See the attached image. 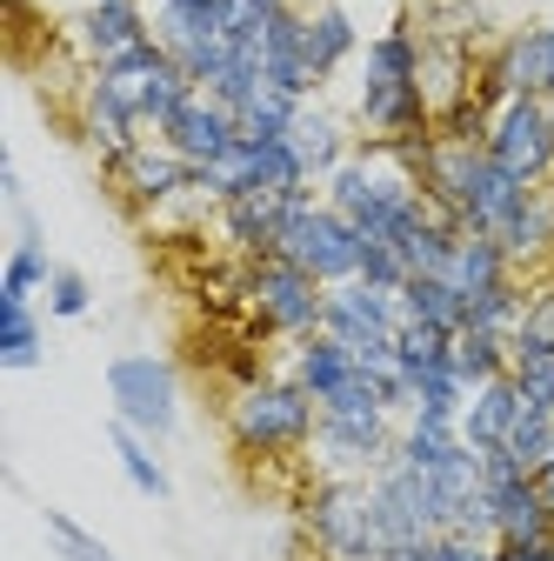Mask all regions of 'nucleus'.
<instances>
[{
    "label": "nucleus",
    "instance_id": "nucleus-1",
    "mask_svg": "<svg viewBox=\"0 0 554 561\" xmlns=\"http://www.w3.org/2000/svg\"><path fill=\"white\" fill-rule=\"evenodd\" d=\"M348 114H355L361 140H394L414 127H435V94H428V67H422V21L407 8L368 34V47L355 60Z\"/></svg>",
    "mask_w": 554,
    "mask_h": 561
},
{
    "label": "nucleus",
    "instance_id": "nucleus-2",
    "mask_svg": "<svg viewBox=\"0 0 554 561\" xmlns=\"http://www.w3.org/2000/svg\"><path fill=\"white\" fill-rule=\"evenodd\" d=\"M314 421H321V401L288 368H267L228 394L221 435H228L234 461H247V468H295L314 448Z\"/></svg>",
    "mask_w": 554,
    "mask_h": 561
},
{
    "label": "nucleus",
    "instance_id": "nucleus-3",
    "mask_svg": "<svg viewBox=\"0 0 554 561\" xmlns=\"http://www.w3.org/2000/svg\"><path fill=\"white\" fill-rule=\"evenodd\" d=\"M321 201H327V207H341V215H348L368 241H381V248H401L414 228L435 215L428 187L414 181L407 168H394L381 140H361V148H355L348 161H341V168L321 181Z\"/></svg>",
    "mask_w": 554,
    "mask_h": 561
},
{
    "label": "nucleus",
    "instance_id": "nucleus-4",
    "mask_svg": "<svg viewBox=\"0 0 554 561\" xmlns=\"http://www.w3.org/2000/svg\"><path fill=\"white\" fill-rule=\"evenodd\" d=\"M422 187H428V201L441 207L461 234H488V241H501V228L521 215V201L534 194L488 148H448V140H441V154H435V168H428Z\"/></svg>",
    "mask_w": 554,
    "mask_h": 561
},
{
    "label": "nucleus",
    "instance_id": "nucleus-5",
    "mask_svg": "<svg viewBox=\"0 0 554 561\" xmlns=\"http://www.w3.org/2000/svg\"><path fill=\"white\" fill-rule=\"evenodd\" d=\"M394 435H401V414L381 401L374 375L321 408L314 421V448H308V474H348V481H368L394 461Z\"/></svg>",
    "mask_w": 554,
    "mask_h": 561
},
{
    "label": "nucleus",
    "instance_id": "nucleus-6",
    "mask_svg": "<svg viewBox=\"0 0 554 561\" xmlns=\"http://www.w3.org/2000/svg\"><path fill=\"white\" fill-rule=\"evenodd\" d=\"M295 528H301V541H308L314 561H381L368 481H348V474H308L301 495H295Z\"/></svg>",
    "mask_w": 554,
    "mask_h": 561
},
{
    "label": "nucleus",
    "instance_id": "nucleus-7",
    "mask_svg": "<svg viewBox=\"0 0 554 561\" xmlns=\"http://www.w3.org/2000/svg\"><path fill=\"white\" fill-rule=\"evenodd\" d=\"M241 314H247V328H254L261 341L295 347V341L321 334L327 288H321L308 267L267 254V261H247V267H241Z\"/></svg>",
    "mask_w": 554,
    "mask_h": 561
},
{
    "label": "nucleus",
    "instance_id": "nucleus-8",
    "mask_svg": "<svg viewBox=\"0 0 554 561\" xmlns=\"http://www.w3.org/2000/svg\"><path fill=\"white\" fill-rule=\"evenodd\" d=\"M67 114H74V140L101 168H120L148 140L141 101H134V88L114 75V67H81V88H74V107Z\"/></svg>",
    "mask_w": 554,
    "mask_h": 561
},
{
    "label": "nucleus",
    "instance_id": "nucleus-9",
    "mask_svg": "<svg viewBox=\"0 0 554 561\" xmlns=\"http://www.w3.org/2000/svg\"><path fill=\"white\" fill-rule=\"evenodd\" d=\"M474 94L501 107L515 94H541L554 101V14H534L508 34H495L481 47V67H474Z\"/></svg>",
    "mask_w": 554,
    "mask_h": 561
},
{
    "label": "nucleus",
    "instance_id": "nucleus-10",
    "mask_svg": "<svg viewBox=\"0 0 554 561\" xmlns=\"http://www.w3.org/2000/svg\"><path fill=\"white\" fill-rule=\"evenodd\" d=\"M107 401H114V421L148 442H168L181 428V368L168 355H148V347H134V355H114L107 362Z\"/></svg>",
    "mask_w": 554,
    "mask_h": 561
},
{
    "label": "nucleus",
    "instance_id": "nucleus-11",
    "mask_svg": "<svg viewBox=\"0 0 554 561\" xmlns=\"http://www.w3.org/2000/svg\"><path fill=\"white\" fill-rule=\"evenodd\" d=\"M281 261L308 267L321 288H341V280H361V261H368V234L341 215V207L321 201V187L295 207V221L281 234Z\"/></svg>",
    "mask_w": 554,
    "mask_h": 561
},
{
    "label": "nucleus",
    "instance_id": "nucleus-12",
    "mask_svg": "<svg viewBox=\"0 0 554 561\" xmlns=\"http://www.w3.org/2000/svg\"><path fill=\"white\" fill-rule=\"evenodd\" d=\"M60 41L81 67H120L141 47H154V8L148 0H81L74 14L60 21Z\"/></svg>",
    "mask_w": 554,
    "mask_h": 561
},
{
    "label": "nucleus",
    "instance_id": "nucleus-13",
    "mask_svg": "<svg viewBox=\"0 0 554 561\" xmlns=\"http://www.w3.org/2000/svg\"><path fill=\"white\" fill-rule=\"evenodd\" d=\"M321 328L341 347H355L361 368H388L394 362V334H401V295L374 288V280H341V288H327Z\"/></svg>",
    "mask_w": 554,
    "mask_h": 561
},
{
    "label": "nucleus",
    "instance_id": "nucleus-14",
    "mask_svg": "<svg viewBox=\"0 0 554 561\" xmlns=\"http://www.w3.org/2000/svg\"><path fill=\"white\" fill-rule=\"evenodd\" d=\"M481 148H488L515 181H528V187H554V101H541V94H515V101H501Z\"/></svg>",
    "mask_w": 554,
    "mask_h": 561
},
{
    "label": "nucleus",
    "instance_id": "nucleus-15",
    "mask_svg": "<svg viewBox=\"0 0 554 561\" xmlns=\"http://www.w3.org/2000/svg\"><path fill=\"white\" fill-rule=\"evenodd\" d=\"M107 181H114V194L134 207V215H168V207H181V201H200V194H194V168L168 148L161 134H148L120 168H107ZM200 207H207V201H200ZM207 215H215V207H207Z\"/></svg>",
    "mask_w": 554,
    "mask_h": 561
},
{
    "label": "nucleus",
    "instance_id": "nucleus-16",
    "mask_svg": "<svg viewBox=\"0 0 554 561\" xmlns=\"http://www.w3.org/2000/svg\"><path fill=\"white\" fill-rule=\"evenodd\" d=\"M481 502H488V522H495V541H528V535H554V515L541 502V481L508 455H481Z\"/></svg>",
    "mask_w": 554,
    "mask_h": 561
},
{
    "label": "nucleus",
    "instance_id": "nucleus-17",
    "mask_svg": "<svg viewBox=\"0 0 554 561\" xmlns=\"http://www.w3.org/2000/svg\"><path fill=\"white\" fill-rule=\"evenodd\" d=\"M314 187H295V194H241V201H221L215 207V234L234 261H267L281 254V234L295 221V207L308 201Z\"/></svg>",
    "mask_w": 554,
    "mask_h": 561
},
{
    "label": "nucleus",
    "instance_id": "nucleus-18",
    "mask_svg": "<svg viewBox=\"0 0 554 561\" xmlns=\"http://www.w3.org/2000/svg\"><path fill=\"white\" fill-rule=\"evenodd\" d=\"M247 54H254V67H261L267 88H281L295 101H314L321 94L314 67H308V0H288V8L247 41Z\"/></svg>",
    "mask_w": 554,
    "mask_h": 561
},
{
    "label": "nucleus",
    "instance_id": "nucleus-19",
    "mask_svg": "<svg viewBox=\"0 0 554 561\" xmlns=\"http://www.w3.org/2000/svg\"><path fill=\"white\" fill-rule=\"evenodd\" d=\"M288 148L301 154L308 181L321 187L341 161L361 148V127H355V114H348V107H334L327 94H314V101H301V114H295V127H288Z\"/></svg>",
    "mask_w": 554,
    "mask_h": 561
},
{
    "label": "nucleus",
    "instance_id": "nucleus-20",
    "mask_svg": "<svg viewBox=\"0 0 554 561\" xmlns=\"http://www.w3.org/2000/svg\"><path fill=\"white\" fill-rule=\"evenodd\" d=\"M361 47H368V27L348 0H308V67H314L321 94L361 60Z\"/></svg>",
    "mask_w": 554,
    "mask_h": 561
},
{
    "label": "nucleus",
    "instance_id": "nucleus-21",
    "mask_svg": "<svg viewBox=\"0 0 554 561\" xmlns=\"http://www.w3.org/2000/svg\"><path fill=\"white\" fill-rule=\"evenodd\" d=\"M161 140L187 161V168H215L221 154H234V140H241V121H234V107L228 101H215V94H194L168 127H161Z\"/></svg>",
    "mask_w": 554,
    "mask_h": 561
},
{
    "label": "nucleus",
    "instance_id": "nucleus-22",
    "mask_svg": "<svg viewBox=\"0 0 554 561\" xmlns=\"http://www.w3.org/2000/svg\"><path fill=\"white\" fill-rule=\"evenodd\" d=\"M281 368H288V375H295V381L321 401V408H327V401H341V394H355V388L368 381L361 355H355V347H341L327 328H321V334H308V341H295Z\"/></svg>",
    "mask_w": 554,
    "mask_h": 561
},
{
    "label": "nucleus",
    "instance_id": "nucleus-23",
    "mask_svg": "<svg viewBox=\"0 0 554 561\" xmlns=\"http://www.w3.org/2000/svg\"><path fill=\"white\" fill-rule=\"evenodd\" d=\"M521 414H528V401H521L515 375H495V381L468 388V401H461V442L474 455H495V448H508V435H515Z\"/></svg>",
    "mask_w": 554,
    "mask_h": 561
},
{
    "label": "nucleus",
    "instance_id": "nucleus-24",
    "mask_svg": "<svg viewBox=\"0 0 554 561\" xmlns=\"http://www.w3.org/2000/svg\"><path fill=\"white\" fill-rule=\"evenodd\" d=\"M501 254L528 280H547L554 274V187H534L521 201V215L501 228Z\"/></svg>",
    "mask_w": 554,
    "mask_h": 561
},
{
    "label": "nucleus",
    "instance_id": "nucleus-25",
    "mask_svg": "<svg viewBox=\"0 0 554 561\" xmlns=\"http://www.w3.org/2000/svg\"><path fill=\"white\" fill-rule=\"evenodd\" d=\"M41 362H47V321H41L34 295H8V288H0V368L27 375Z\"/></svg>",
    "mask_w": 554,
    "mask_h": 561
},
{
    "label": "nucleus",
    "instance_id": "nucleus-26",
    "mask_svg": "<svg viewBox=\"0 0 554 561\" xmlns=\"http://www.w3.org/2000/svg\"><path fill=\"white\" fill-rule=\"evenodd\" d=\"M54 254H47V241H41V221H34V207H21L14 215V248H8V267H0V288L8 295H47V280H54Z\"/></svg>",
    "mask_w": 554,
    "mask_h": 561
},
{
    "label": "nucleus",
    "instance_id": "nucleus-27",
    "mask_svg": "<svg viewBox=\"0 0 554 561\" xmlns=\"http://www.w3.org/2000/svg\"><path fill=\"white\" fill-rule=\"evenodd\" d=\"M107 448H114V461H120V474H127L134 495H148V502H168L174 495V474L161 461V442H148V435L120 428V421H107Z\"/></svg>",
    "mask_w": 554,
    "mask_h": 561
},
{
    "label": "nucleus",
    "instance_id": "nucleus-28",
    "mask_svg": "<svg viewBox=\"0 0 554 561\" xmlns=\"http://www.w3.org/2000/svg\"><path fill=\"white\" fill-rule=\"evenodd\" d=\"M515 267H508V254H501V241H488V234H461L454 241V261L441 267V280L461 295V301H474V295H488L495 280H508Z\"/></svg>",
    "mask_w": 554,
    "mask_h": 561
},
{
    "label": "nucleus",
    "instance_id": "nucleus-29",
    "mask_svg": "<svg viewBox=\"0 0 554 561\" xmlns=\"http://www.w3.org/2000/svg\"><path fill=\"white\" fill-rule=\"evenodd\" d=\"M401 321H422V328L461 334V328H468V301L448 288L441 274H414L407 288H401Z\"/></svg>",
    "mask_w": 554,
    "mask_h": 561
},
{
    "label": "nucleus",
    "instance_id": "nucleus-30",
    "mask_svg": "<svg viewBox=\"0 0 554 561\" xmlns=\"http://www.w3.org/2000/svg\"><path fill=\"white\" fill-rule=\"evenodd\" d=\"M454 368H461L468 388H481V381H495V375L515 368V341L508 334H488V328H461L454 334Z\"/></svg>",
    "mask_w": 554,
    "mask_h": 561
},
{
    "label": "nucleus",
    "instance_id": "nucleus-31",
    "mask_svg": "<svg viewBox=\"0 0 554 561\" xmlns=\"http://www.w3.org/2000/svg\"><path fill=\"white\" fill-rule=\"evenodd\" d=\"M528 288H534L528 274H508V280H495L488 295H474V301H468V328L515 334V321H521V308H528Z\"/></svg>",
    "mask_w": 554,
    "mask_h": 561
},
{
    "label": "nucleus",
    "instance_id": "nucleus-32",
    "mask_svg": "<svg viewBox=\"0 0 554 561\" xmlns=\"http://www.w3.org/2000/svg\"><path fill=\"white\" fill-rule=\"evenodd\" d=\"M488 121H495V107H488V101H481L474 88L435 107V134L448 140V148H481V140H488Z\"/></svg>",
    "mask_w": 554,
    "mask_h": 561
},
{
    "label": "nucleus",
    "instance_id": "nucleus-33",
    "mask_svg": "<svg viewBox=\"0 0 554 561\" xmlns=\"http://www.w3.org/2000/svg\"><path fill=\"white\" fill-rule=\"evenodd\" d=\"M508 341H515V355H554V280L528 288V308H521Z\"/></svg>",
    "mask_w": 554,
    "mask_h": 561
},
{
    "label": "nucleus",
    "instance_id": "nucleus-34",
    "mask_svg": "<svg viewBox=\"0 0 554 561\" xmlns=\"http://www.w3.org/2000/svg\"><path fill=\"white\" fill-rule=\"evenodd\" d=\"M41 528H47V548H54L60 561H120L94 528H81L74 515H60V508H47V522H41Z\"/></svg>",
    "mask_w": 554,
    "mask_h": 561
},
{
    "label": "nucleus",
    "instance_id": "nucleus-35",
    "mask_svg": "<svg viewBox=\"0 0 554 561\" xmlns=\"http://www.w3.org/2000/svg\"><path fill=\"white\" fill-rule=\"evenodd\" d=\"M41 308L54 314V321H88L94 314V280L81 274V267H54V280H47V295H41Z\"/></svg>",
    "mask_w": 554,
    "mask_h": 561
},
{
    "label": "nucleus",
    "instance_id": "nucleus-36",
    "mask_svg": "<svg viewBox=\"0 0 554 561\" xmlns=\"http://www.w3.org/2000/svg\"><path fill=\"white\" fill-rule=\"evenodd\" d=\"M508 455L528 468V474H541L547 461H554V414H541V408H528L521 421H515V435H508Z\"/></svg>",
    "mask_w": 554,
    "mask_h": 561
},
{
    "label": "nucleus",
    "instance_id": "nucleus-37",
    "mask_svg": "<svg viewBox=\"0 0 554 561\" xmlns=\"http://www.w3.org/2000/svg\"><path fill=\"white\" fill-rule=\"evenodd\" d=\"M515 388H521V401L528 408H541V414H554V355H515Z\"/></svg>",
    "mask_w": 554,
    "mask_h": 561
},
{
    "label": "nucleus",
    "instance_id": "nucleus-38",
    "mask_svg": "<svg viewBox=\"0 0 554 561\" xmlns=\"http://www.w3.org/2000/svg\"><path fill=\"white\" fill-rule=\"evenodd\" d=\"M361 280H374V288H388V295H401L407 288V261L394 254V248H381V241H368V261H361Z\"/></svg>",
    "mask_w": 554,
    "mask_h": 561
},
{
    "label": "nucleus",
    "instance_id": "nucleus-39",
    "mask_svg": "<svg viewBox=\"0 0 554 561\" xmlns=\"http://www.w3.org/2000/svg\"><path fill=\"white\" fill-rule=\"evenodd\" d=\"M495 561H554V535H528V541H495Z\"/></svg>",
    "mask_w": 554,
    "mask_h": 561
},
{
    "label": "nucleus",
    "instance_id": "nucleus-40",
    "mask_svg": "<svg viewBox=\"0 0 554 561\" xmlns=\"http://www.w3.org/2000/svg\"><path fill=\"white\" fill-rule=\"evenodd\" d=\"M534 481H541V502H547V515H554V461H547V468H541Z\"/></svg>",
    "mask_w": 554,
    "mask_h": 561
},
{
    "label": "nucleus",
    "instance_id": "nucleus-41",
    "mask_svg": "<svg viewBox=\"0 0 554 561\" xmlns=\"http://www.w3.org/2000/svg\"><path fill=\"white\" fill-rule=\"evenodd\" d=\"M348 8H388V14H401L407 0H348Z\"/></svg>",
    "mask_w": 554,
    "mask_h": 561
}]
</instances>
